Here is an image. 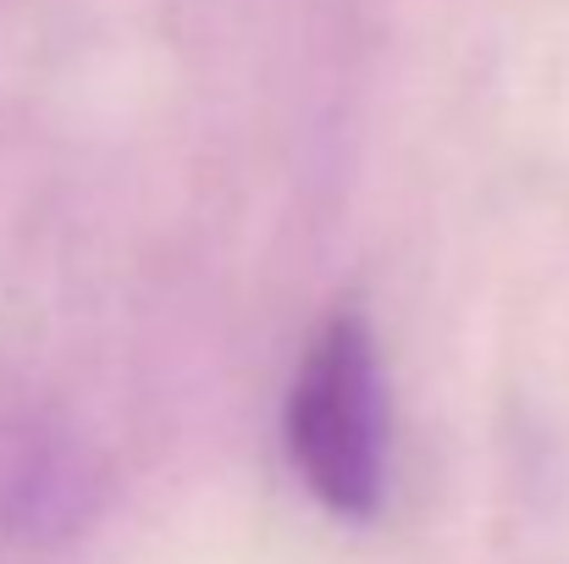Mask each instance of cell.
<instances>
[{
    "mask_svg": "<svg viewBox=\"0 0 569 564\" xmlns=\"http://www.w3.org/2000/svg\"><path fill=\"white\" fill-rule=\"evenodd\" d=\"M282 443L299 487L349 526H371L392 476V404L381 344L360 310H332L299 355L282 404Z\"/></svg>",
    "mask_w": 569,
    "mask_h": 564,
    "instance_id": "1",
    "label": "cell"
},
{
    "mask_svg": "<svg viewBox=\"0 0 569 564\" xmlns=\"http://www.w3.org/2000/svg\"><path fill=\"white\" fill-rule=\"evenodd\" d=\"M106 504V465L89 437L39 398L0 393V537L67 543Z\"/></svg>",
    "mask_w": 569,
    "mask_h": 564,
    "instance_id": "2",
    "label": "cell"
}]
</instances>
